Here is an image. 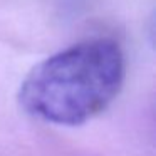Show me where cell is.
I'll list each match as a JSON object with an SVG mask.
<instances>
[{
    "label": "cell",
    "instance_id": "1",
    "mask_svg": "<svg viewBox=\"0 0 156 156\" xmlns=\"http://www.w3.org/2000/svg\"><path fill=\"white\" fill-rule=\"evenodd\" d=\"M126 62L112 39H91L49 55L19 89L27 114L57 126H79L109 108L124 82Z\"/></svg>",
    "mask_w": 156,
    "mask_h": 156
}]
</instances>
